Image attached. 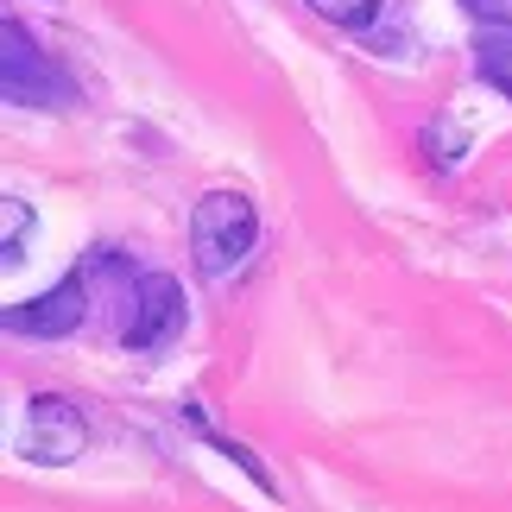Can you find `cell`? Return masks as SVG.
I'll return each instance as SVG.
<instances>
[{
  "label": "cell",
  "mask_w": 512,
  "mask_h": 512,
  "mask_svg": "<svg viewBox=\"0 0 512 512\" xmlns=\"http://www.w3.org/2000/svg\"><path fill=\"white\" fill-rule=\"evenodd\" d=\"M89 317V272H70L64 285L38 291V298L13 304L7 310V329L13 336H38V342H57V336H76Z\"/></svg>",
  "instance_id": "obj_5"
},
{
  "label": "cell",
  "mask_w": 512,
  "mask_h": 512,
  "mask_svg": "<svg viewBox=\"0 0 512 512\" xmlns=\"http://www.w3.org/2000/svg\"><path fill=\"white\" fill-rule=\"evenodd\" d=\"M317 19H329V26H348V32H361L373 26V13H380V0H304Z\"/></svg>",
  "instance_id": "obj_7"
},
{
  "label": "cell",
  "mask_w": 512,
  "mask_h": 512,
  "mask_svg": "<svg viewBox=\"0 0 512 512\" xmlns=\"http://www.w3.org/2000/svg\"><path fill=\"white\" fill-rule=\"evenodd\" d=\"M83 443H89L83 411H76L70 399H57V392H32V399H26V437H19L26 462L64 468V462L83 456Z\"/></svg>",
  "instance_id": "obj_3"
},
{
  "label": "cell",
  "mask_w": 512,
  "mask_h": 512,
  "mask_svg": "<svg viewBox=\"0 0 512 512\" xmlns=\"http://www.w3.org/2000/svg\"><path fill=\"white\" fill-rule=\"evenodd\" d=\"M462 13H468V19H481L487 32L512 26V0H462Z\"/></svg>",
  "instance_id": "obj_9"
},
{
  "label": "cell",
  "mask_w": 512,
  "mask_h": 512,
  "mask_svg": "<svg viewBox=\"0 0 512 512\" xmlns=\"http://www.w3.org/2000/svg\"><path fill=\"white\" fill-rule=\"evenodd\" d=\"M177 329H184V291H177V279H165V272H140V279H133V310H127L121 342L133 354H152V348L177 342Z\"/></svg>",
  "instance_id": "obj_4"
},
{
  "label": "cell",
  "mask_w": 512,
  "mask_h": 512,
  "mask_svg": "<svg viewBox=\"0 0 512 512\" xmlns=\"http://www.w3.org/2000/svg\"><path fill=\"white\" fill-rule=\"evenodd\" d=\"M253 247H260V209L247 190H209L190 209V266L203 279H234L253 260Z\"/></svg>",
  "instance_id": "obj_1"
},
{
  "label": "cell",
  "mask_w": 512,
  "mask_h": 512,
  "mask_svg": "<svg viewBox=\"0 0 512 512\" xmlns=\"http://www.w3.org/2000/svg\"><path fill=\"white\" fill-rule=\"evenodd\" d=\"M0 45H7V51H0V89H7L13 108H70L76 102L70 70L57 64V57L38 45L19 19L0 26Z\"/></svg>",
  "instance_id": "obj_2"
},
{
  "label": "cell",
  "mask_w": 512,
  "mask_h": 512,
  "mask_svg": "<svg viewBox=\"0 0 512 512\" xmlns=\"http://www.w3.org/2000/svg\"><path fill=\"white\" fill-rule=\"evenodd\" d=\"M0 253H7V266L26 260V234H32V203L26 196H0Z\"/></svg>",
  "instance_id": "obj_6"
},
{
  "label": "cell",
  "mask_w": 512,
  "mask_h": 512,
  "mask_svg": "<svg viewBox=\"0 0 512 512\" xmlns=\"http://www.w3.org/2000/svg\"><path fill=\"white\" fill-rule=\"evenodd\" d=\"M481 76L512 102V38H487V45H481Z\"/></svg>",
  "instance_id": "obj_8"
}]
</instances>
